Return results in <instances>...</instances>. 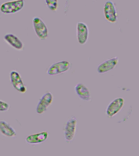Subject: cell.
I'll list each match as a JSON object with an SVG mask.
<instances>
[{
  "label": "cell",
  "instance_id": "obj_1",
  "mask_svg": "<svg viewBox=\"0 0 139 156\" xmlns=\"http://www.w3.org/2000/svg\"><path fill=\"white\" fill-rule=\"evenodd\" d=\"M25 5L24 0H13L5 2L0 6V11L5 14H13L21 10Z\"/></svg>",
  "mask_w": 139,
  "mask_h": 156
},
{
  "label": "cell",
  "instance_id": "obj_2",
  "mask_svg": "<svg viewBox=\"0 0 139 156\" xmlns=\"http://www.w3.org/2000/svg\"><path fill=\"white\" fill-rule=\"evenodd\" d=\"M77 125V119L75 116H71L67 120L63 129L64 137L66 142H70L74 140Z\"/></svg>",
  "mask_w": 139,
  "mask_h": 156
},
{
  "label": "cell",
  "instance_id": "obj_3",
  "mask_svg": "<svg viewBox=\"0 0 139 156\" xmlns=\"http://www.w3.org/2000/svg\"><path fill=\"white\" fill-rule=\"evenodd\" d=\"M33 27L35 34L40 40H44L48 37V28L42 19L38 17H34L32 20Z\"/></svg>",
  "mask_w": 139,
  "mask_h": 156
},
{
  "label": "cell",
  "instance_id": "obj_4",
  "mask_svg": "<svg viewBox=\"0 0 139 156\" xmlns=\"http://www.w3.org/2000/svg\"><path fill=\"white\" fill-rule=\"evenodd\" d=\"M71 64L68 61H60L53 63L47 70V74L50 76H56L68 71Z\"/></svg>",
  "mask_w": 139,
  "mask_h": 156
},
{
  "label": "cell",
  "instance_id": "obj_5",
  "mask_svg": "<svg viewBox=\"0 0 139 156\" xmlns=\"http://www.w3.org/2000/svg\"><path fill=\"white\" fill-rule=\"evenodd\" d=\"M53 101V94L50 91H47L40 99L36 107V112L39 115L43 114L52 105Z\"/></svg>",
  "mask_w": 139,
  "mask_h": 156
},
{
  "label": "cell",
  "instance_id": "obj_6",
  "mask_svg": "<svg viewBox=\"0 0 139 156\" xmlns=\"http://www.w3.org/2000/svg\"><path fill=\"white\" fill-rule=\"evenodd\" d=\"M125 100L123 97L116 98L108 104L106 110V114L108 118L114 117L123 108Z\"/></svg>",
  "mask_w": 139,
  "mask_h": 156
},
{
  "label": "cell",
  "instance_id": "obj_7",
  "mask_svg": "<svg viewBox=\"0 0 139 156\" xmlns=\"http://www.w3.org/2000/svg\"><path fill=\"white\" fill-rule=\"evenodd\" d=\"M104 14L106 20L111 23H116L118 19V13L115 5L112 1H107L104 6Z\"/></svg>",
  "mask_w": 139,
  "mask_h": 156
},
{
  "label": "cell",
  "instance_id": "obj_8",
  "mask_svg": "<svg viewBox=\"0 0 139 156\" xmlns=\"http://www.w3.org/2000/svg\"><path fill=\"white\" fill-rule=\"evenodd\" d=\"M89 29L86 23L79 22L76 24L77 39L79 43L83 45L86 43L89 37Z\"/></svg>",
  "mask_w": 139,
  "mask_h": 156
},
{
  "label": "cell",
  "instance_id": "obj_9",
  "mask_svg": "<svg viewBox=\"0 0 139 156\" xmlns=\"http://www.w3.org/2000/svg\"><path fill=\"white\" fill-rule=\"evenodd\" d=\"M9 77L13 87L19 92L25 93L27 88L22 79L21 76L17 71L13 70L10 72Z\"/></svg>",
  "mask_w": 139,
  "mask_h": 156
},
{
  "label": "cell",
  "instance_id": "obj_10",
  "mask_svg": "<svg viewBox=\"0 0 139 156\" xmlns=\"http://www.w3.org/2000/svg\"><path fill=\"white\" fill-rule=\"evenodd\" d=\"M119 58L117 56L106 60L97 67V72L100 74H105L114 69L119 63Z\"/></svg>",
  "mask_w": 139,
  "mask_h": 156
},
{
  "label": "cell",
  "instance_id": "obj_11",
  "mask_svg": "<svg viewBox=\"0 0 139 156\" xmlns=\"http://www.w3.org/2000/svg\"><path fill=\"white\" fill-rule=\"evenodd\" d=\"M49 133L43 131L29 135L25 138V141L29 144L36 145L42 143L48 139Z\"/></svg>",
  "mask_w": 139,
  "mask_h": 156
},
{
  "label": "cell",
  "instance_id": "obj_12",
  "mask_svg": "<svg viewBox=\"0 0 139 156\" xmlns=\"http://www.w3.org/2000/svg\"><path fill=\"white\" fill-rule=\"evenodd\" d=\"M76 95L81 100L86 102L91 101V92L88 87L85 84L82 83L77 84L74 88Z\"/></svg>",
  "mask_w": 139,
  "mask_h": 156
},
{
  "label": "cell",
  "instance_id": "obj_13",
  "mask_svg": "<svg viewBox=\"0 0 139 156\" xmlns=\"http://www.w3.org/2000/svg\"><path fill=\"white\" fill-rule=\"evenodd\" d=\"M4 40L5 42L13 48L18 51H21L24 47L22 41L18 37L12 34H7L5 35Z\"/></svg>",
  "mask_w": 139,
  "mask_h": 156
},
{
  "label": "cell",
  "instance_id": "obj_14",
  "mask_svg": "<svg viewBox=\"0 0 139 156\" xmlns=\"http://www.w3.org/2000/svg\"><path fill=\"white\" fill-rule=\"evenodd\" d=\"M0 132L4 136L8 137H14L16 135L15 129L5 120L0 121Z\"/></svg>",
  "mask_w": 139,
  "mask_h": 156
},
{
  "label": "cell",
  "instance_id": "obj_15",
  "mask_svg": "<svg viewBox=\"0 0 139 156\" xmlns=\"http://www.w3.org/2000/svg\"><path fill=\"white\" fill-rule=\"evenodd\" d=\"M47 7L50 10L55 12L58 7V0H45Z\"/></svg>",
  "mask_w": 139,
  "mask_h": 156
},
{
  "label": "cell",
  "instance_id": "obj_16",
  "mask_svg": "<svg viewBox=\"0 0 139 156\" xmlns=\"http://www.w3.org/2000/svg\"><path fill=\"white\" fill-rule=\"evenodd\" d=\"M9 108V105L5 101L0 100V112H5Z\"/></svg>",
  "mask_w": 139,
  "mask_h": 156
}]
</instances>
